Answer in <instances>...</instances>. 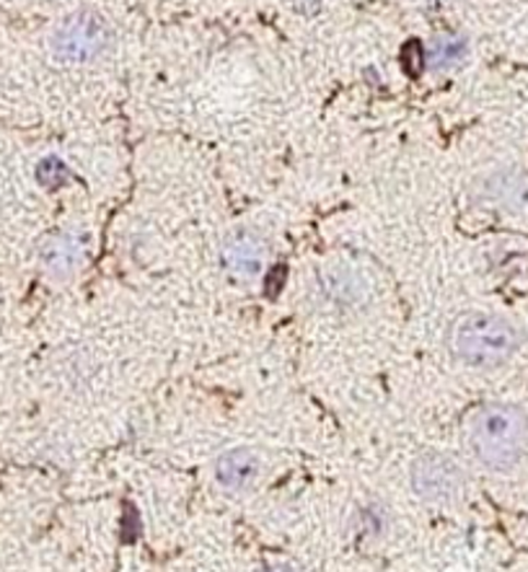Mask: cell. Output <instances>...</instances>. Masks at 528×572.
Instances as JSON below:
<instances>
[{"label": "cell", "instance_id": "7", "mask_svg": "<svg viewBox=\"0 0 528 572\" xmlns=\"http://www.w3.org/2000/svg\"><path fill=\"white\" fill-rule=\"evenodd\" d=\"M259 477V458L246 448H234L223 454L215 464V479L223 490L242 492Z\"/></svg>", "mask_w": 528, "mask_h": 572}, {"label": "cell", "instance_id": "1", "mask_svg": "<svg viewBox=\"0 0 528 572\" xmlns=\"http://www.w3.org/2000/svg\"><path fill=\"white\" fill-rule=\"evenodd\" d=\"M467 446L484 469H516L528 451V412L511 401H492L480 407L469 418Z\"/></svg>", "mask_w": 528, "mask_h": 572}, {"label": "cell", "instance_id": "8", "mask_svg": "<svg viewBox=\"0 0 528 572\" xmlns=\"http://www.w3.org/2000/svg\"><path fill=\"white\" fill-rule=\"evenodd\" d=\"M484 189H488V197H492L497 205H503V208L520 210L528 205V179L520 174L505 172L492 176L490 185Z\"/></svg>", "mask_w": 528, "mask_h": 572}, {"label": "cell", "instance_id": "9", "mask_svg": "<svg viewBox=\"0 0 528 572\" xmlns=\"http://www.w3.org/2000/svg\"><path fill=\"white\" fill-rule=\"evenodd\" d=\"M265 572H293V570H285V568H274V570H265Z\"/></svg>", "mask_w": 528, "mask_h": 572}, {"label": "cell", "instance_id": "5", "mask_svg": "<svg viewBox=\"0 0 528 572\" xmlns=\"http://www.w3.org/2000/svg\"><path fill=\"white\" fill-rule=\"evenodd\" d=\"M270 259V244L257 229H236L225 236L221 249V265L231 278L249 282L262 275Z\"/></svg>", "mask_w": 528, "mask_h": 572}, {"label": "cell", "instance_id": "6", "mask_svg": "<svg viewBox=\"0 0 528 572\" xmlns=\"http://www.w3.org/2000/svg\"><path fill=\"white\" fill-rule=\"evenodd\" d=\"M86 257V242L79 231H60L49 236L42 246V267L52 278H70Z\"/></svg>", "mask_w": 528, "mask_h": 572}, {"label": "cell", "instance_id": "2", "mask_svg": "<svg viewBox=\"0 0 528 572\" xmlns=\"http://www.w3.org/2000/svg\"><path fill=\"white\" fill-rule=\"evenodd\" d=\"M524 345V331L495 311H467L448 329V348L471 369H497Z\"/></svg>", "mask_w": 528, "mask_h": 572}, {"label": "cell", "instance_id": "4", "mask_svg": "<svg viewBox=\"0 0 528 572\" xmlns=\"http://www.w3.org/2000/svg\"><path fill=\"white\" fill-rule=\"evenodd\" d=\"M410 485L414 495L427 503H450L464 490V469L456 458L441 451H427L412 462Z\"/></svg>", "mask_w": 528, "mask_h": 572}, {"label": "cell", "instance_id": "3", "mask_svg": "<svg viewBox=\"0 0 528 572\" xmlns=\"http://www.w3.org/2000/svg\"><path fill=\"white\" fill-rule=\"evenodd\" d=\"M112 26L96 11H75L49 34V52L62 66H91L109 52Z\"/></svg>", "mask_w": 528, "mask_h": 572}]
</instances>
